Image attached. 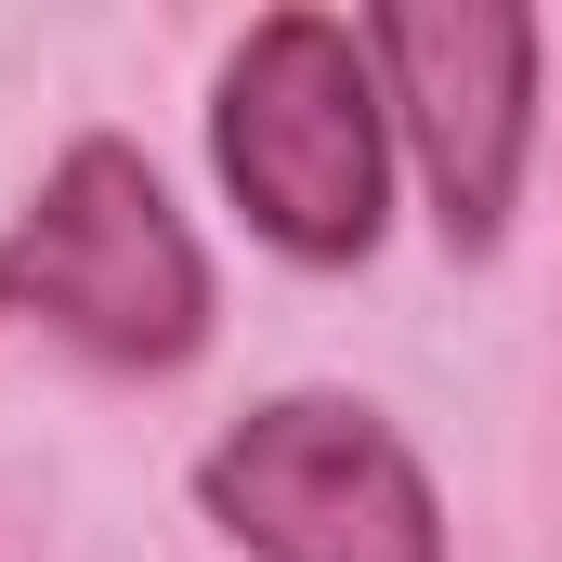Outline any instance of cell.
Instances as JSON below:
<instances>
[{
	"instance_id": "obj_1",
	"label": "cell",
	"mask_w": 562,
	"mask_h": 562,
	"mask_svg": "<svg viewBox=\"0 0 562 562\" xmlns=\"http://www.w3.org/2000/svg\"><path fill=\"white\" fill-rule=\"evenodd\" d=\"M210 170L276 262H367L393 223V92L353 13H262L210 79Z\"/></svg>"
},
{
	"instance_id": "obj_2",
	"label": "cell",
	"mask_w": 562,
	"mask_h": 562,
	"mask_svg": "<svg viewBox=\"0 0 562 562\" xmlns=\"http://www.w3.org/2000/svg\"><path fill=\"white\" fill-rule=\"evenodd\" d=\"M0 327H53L92 367H183L210 340V249L132 132H79L0 236Z\"/></svg>"
},
{
	"instance_id": "obj_3",
	"label": "cell",
	"mask_w": 562,
	"mask_h": 562,
	"mask_svg": "<svg viewBox=\"0 0 562 562\" xmlns=\"http://www.w3.org/2000/svg\"><path fill=\"white\" fill-rule=\"evenodd\" d=\"M196 510L249 562H445V497L367 393H262L196 445Z\"/></svg>"
},
{
	"instance_id": "obj_4",
	"label": "cell",
	"mask_w": 562,
	"mask_h": 562,
	"mask_svg": "<svg viewBox=\"0 0 562 562\" xmlns=\"http://www.w3.org/2000/svg\"><path fill=\"white\" fill-rule=\"evenodd\" d=\"M353 26H367V66L393 92V144L431 196V236L458 262H484L524 210V170H537L550 26L510 13V0H380Z\"/></svg>"
}]
</instances>
